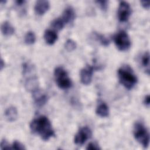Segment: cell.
<instances>
[{"mask_svg":"<svg viewBox=\"0 0 150 150\" xmlns=\"http://www.w3.org/2000/svg\"><path fill=\"white\" fill-rule=\"evenodd\" d=\"M31 131L39 135L42 139L47 141L54 136V131L47 117L44 115L34 118L29 125Z\"/></svg>","mask_w":150,"mask_h":150,"instance_id":"cell-1","label":"cell"},{"mask_svg":"<svg viewBox=\"0 0 150 150\" xmlns=\"http://www.w3.org/2000/svg\"><path fill=\"white\" fill-rule=\"evenodd\" d=\"M22 74L25 79V87L28 91L32 93L39 88L36 68L32 63L25 62L23 64Z\"/></svg>","mask_w":150,"mask_h":150,"instance_id":"cell-2","label":"cell"},{"mask_svg":"<svg viewBox=\"0 0 150 150\" xmlns=\"http://www.w3.org/2000/svg\"><path fill=\"white\" fill-rule=\"evenodd\" d=\"M118 77L120 83L128 90L132 88L138 81L132 69L128 65L123 66L118 70Z\"/></svg>","mask_w":150,"mask_h":150,"instance_id":"cell-3","label":"cell"},{"mask_svg":"<svg viewBox=\"0 0 150 150\" xmlns=\"http://www.w3.org/2000/svg\"><path fill=\"white\" fill-rule=\"evenodd\" d=\"M133 132L135 139L144 148H147L149 142V134L144 124L139 122H135Z\"/></svg>","mask_w":150,"mask_h":150,"instance_id":"cell-4","label":"cell"},{"mask_svg":"<svg viewBox=\"0 0 150 150\" xmlns=\"http://www.w3.org/2000/svg\"><path fill=\"white\" fill-rule=\"evenodd\" d=\"M54 76L57 86L63 90L71 87L72 83L67 72L62 67L59 66L55 68Z\"/></svg>","mask_w":150,"mask_h":150,"instance_id":"cell-5","label":"cell"},{"mask_svg":"<svg viewBox=\"0 0 150 150\" xmlns=\"http://www.w3.org/2000/svg\"><path fill=\"white\" fill-rule=\"evenodd\" d=\"M114 42L119 50H127L131 46V40L128 35L124 30L117 33L114 36Z\"/></svg>","mask_w":150,"mask_h":150,"instance_id":"cell-6","label":"cell"},{"mask_svg":"<svg viewBox=\"0 0 150 150\" xmlns=\"http://www.w3.org/2000/svg\"><path fill=\"white\" fill-rule=\"evenodd\" d=\"M92 131L90 128L87 126L80 128L77 133L75 135L74 142L78 145H83L87 140L91 138Z\"/></svg>","mask_w":150,"mask_h":150,"instance_id":"cell-7","label":"cell"},{"mask_svg":"<svg viewBox=\"0 0 150 150\" xmlns=\"http://www.w3.org/2000/svg\"><path fill=\"white\" fill-rule=\"evenodd\" d=\"M131 14V8L130 5L126 1L120 2L117 12L118 19L121 22L128 21Z\"/></svg>","mask_w":150,"mask_h":150,"instance_id":"cell-8","label":"cell"},{"mask_svg":"<svg viewBox=\"0 0 150 150\" xmlns=\"http://www.w3.org/2000/svg\"><path fill=\"white\" fill-rule=\"evenodd\" d=\"M94 69L95 68L94 66L87 65L81 70L80 76L82 84L84 85H88L90 84L92 80V77Z\"/></svg>","mask_w":150,"mask_h":150,"instance_id":"cell-9","label":"cell"},{"mask_svg":"<svg viewBox=\"0 0 150 150\" xmlns=\"http://www.w3.org/2000/svg\"><path fill=\"white\" fill-rule=\"evenodd\" d=\"M32 97L35 104L38 107L43 106L48 100L47 95L39 88L36 89L32 92Z\"/></svg>","mask_w":150,"mask_h":150,"instance_id":"cell-10","label":"cell"},{"mask_svg":"<svg viewBox=\"0 0 150 150\" xmlns=\"http://www.w3.org/2000/svg\"><path fill=\"white\" fill-rule=\"evenodd\" d=\"M50 4L47 1L40 0L36 1L34 10L36 15L41 16L45 14L49 9Z\"/></svg>","mask_w":150,"mask_h":150,"instance_id":"cell-11","label":"cell"},{"mask_svg":"<svg viewBox=\"0 0 150 150\" xmlns=\"http://www.w3.org/2000/svg\"><path fill=\"white\" fill-rule=\"evenodd\" d=\"M60 18L65 24L71 23L75 19V12L74 9L70 6L66 7Z\"/></svg>","mask_w":150,"mask_h":150,"instance_id":"cell-12","label":"cell"},{"mask_svg":"<svg viewBox=\"0 0 150 150\" xmlns=\"http://www.w3.org/2000/svg\"><path fill=\"white\" fill-rule=\"evenodd\" d=\"M5 117L9 122H13L18 118V111L16 107L11 106L5 111Z\"/></svg>","mask_w":150,"mask_h":150,"instance_id":"cell-13","label":"cell"},{"mask_svg":"<svg viewBox=\"0 0 150 150\" xmlns=\"http://www.w3.org/2000/svg\"><path fill=\"white\" fill-rule=\"evenodd\" d=\"M44 39L46 43L52 45L57 40V35L54 31L50 29H47L44 33Z\"/></svg>","mask_w":150,"mask_h":150,"instance_id":"cell-14","label":"cell"},{"mask_svg":"<svg viewBox=\"0 0 150 150\" xmlns=\"http://www.w3.org/2000/svg\"><path fill=\"white\" fill-rule=\"evenodd\" d=\"M96 112L97 115L101 117H106L109 114L108 107L105 103L100 102L96 108Z\"/></svg>","mask_w":150,"mask_h":150,"instance_id":"cell-15","label":"cell"},{"mask_svg":"<svg viewBox=\"0 0 150 150\" xmlns=\"http://www.w3.org/2000/svg\"><path fill=\"white\" fill-rule=\"evenodd\" d=\"M1 32L5 36H9L14 33L15 29L10 22L5 21L1 25Z\"/></svg>","mask_w":150,"mask_h":150,"instance_id":"cell-16","label":"cell"},{"mask_svg":"<svg viewBox=\"0 0 150 150\" xmlns=\"http://www.w3.org/2000/svg\"><path fill=\"white\" fill-rule=\"evenodd\" d=\"M141 63L142 66L144 67L146 73L149 74V54L148 52H145L142 57Z\"/></svg>","mask_w":150,"mask_h":150,"instance_id":"cell-17","label":"cell"},{"mask_svg":"<svg viewBox=\"0 0 150 150\" xmlns=\"http://www.w3.org/2000/svg\"><path fill=\"white\" fill-rule=\"evenodd\" d=\"M65 25L66 24L64 23V22L63 21V20L60 17L58 18H56L51 23L52 28L56 30H60L63 28Z\"/></svg>","mask_w":150,"mask_h":150,"instance_id":"cell-18","label":"cell"},{"mask_svg":"<svg viewBox=\"0 0 150 150\" xmlns=\"http://www.w3.org/2000/svg\"><path fill=\"white\" fill-rule=\"evenodd\" d=\"M94 36L95 39L98 42H99V43L101 45H103L104 46H107L109 45V44H110L109 40L105 36H104L103 35H101V34L97 33V32H94Z\"/></svg>","mask_w":150,"mask_h":150,"instance_id":"cell-19","label":"cell"},{"mask_svg":"<svg viewBox=\"0 0 150 150\" xmlns=\"http://www.w3.org/2000/svg\"><path fill=\"white\" fill-rule=\"evenodd\" d=\"M24 41L27 45H32L36 41V36L33 32L29 31L28 32L24 38Z\"/></svg>","mask_w":150,"mask_h":150,"instance_id":"cell-20","label":"cell"},{"mask_svg":"<svg viewBox=\"0 0 150 150\" xmlns=\"http://www.w3.org/2000/svg\"><path fill=\"white\" fill-rule=\"evenodd\" d=\"M64 47L69 52L73 51L76 47V43L73 40L68 39L64 43Z\"/></svg>","mask_w":150,"mask_h":150,"instance_id":"cell-21","label":"cell"},{"mask_svg":"<svg viewBox=\"0 0 150 150\" xmlns=\"http://www.w3.org/2000/svg\"><path fill=\"white\" fill-rule=\"evenodd\" d=\"M96 3L98 5V6L100 7V8L103 11H105L107 8H108V1H96Z\"/></svg>","mask_w":150,"mask_h":150,"instance_id":"cell-22","label":"cell"},{"mask_svg":"<svg viewBox=\"0 0 150 150\" xmlns=\"http://www.w3.org/2000/svg\"><path fill=\"white\" fill-rule=\"evenodd\" d=\"M12 149H18V150H23L25 149V147L24 145H23L21 142L18 141H15L12 145Z\"/></svg>","mask_w":150,"mask_h":150,"instance_id":"cell-23","label":"cell"},{"mask_svg":"<svg viewBox=\"0 0 150 150\" xmlns=\"http://www.w3.org/2000/svg\"><path fill=\"white\" fill-rule=\"evenodd\" d=\"M101 148L99 147L98 145L95 142H90L88 144L86 149L87 150H98Z\"/></svg>","mask_w":150,"mask_h":150,"instance_id":"cell-24","label":"cell"},{"mask_svg":"<svg viewBox=\"0 0 150 150\" xmlns=\"http://www.w3.org/2000/svg\"><path fill=\"white\" fill-rule=\"evenodd\" d=\"M1 149H12V147L9 146L8 142L5 139L2 140L1 142Z\"/></svg>","mask_w":150,"mask_h":150,"instance_id":"cell-25","label":"cell"},{"mask_svg":"<svg viewBox=\"0 0 150 150\" xmlns=\"http://www.w3.org/2000/svg\"><path fill=\"white\" fill-rule=\"evenodd\" d=\"M141 5L145 9H148L149 8V1H141Z\"/></svg>","mask_w":150,"mask_h":150,"instance_id":"cell-26","label":"cell"},{"mask_svg":"<svg viewBox=\"0 0 150 150\" xmlns=\"http://www.w3.org/2000/svg\"><path fill=\"white\" fill-rule=\"evenodd\" d=\"M144 103L145 104V105L147 107L149 106L150 104V96L149 95H146L144 99Z\"/></svg>","mask_w":150,"mask_h":150,"instance_id":"cell-27","label":"cell"},{"mask_svg":"<svg viewBox=\"0 0 150 150\" xmlns=\"http://www.w3.org/2000/svg\"><path fill=\"white\" fill-rule=\"evenodd\" d=\"M4 67H5V63L4 62V60L2 59H1V64H0L1 70H2Z\"/></svg>","mask_w":150,"mask_h":150,"instance_id":"cell-28","label":"cell"}]
</instances>
